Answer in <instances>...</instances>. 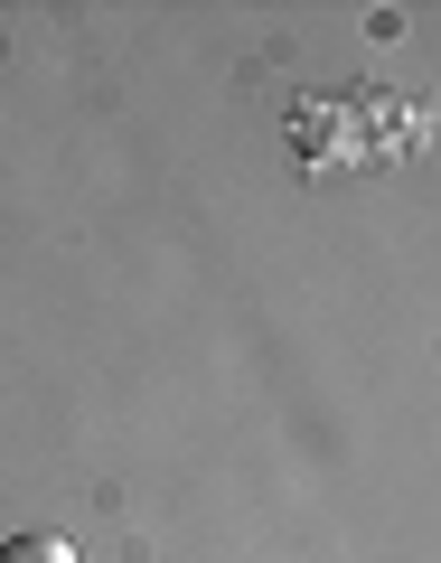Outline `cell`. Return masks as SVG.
Here are the masks:
<instances>
[{
    "instance_id": "6da1fadb",
    "label": "cell",
    "mask_w": 441,
    "mask_h": 563,
    "mask_svg": "<svg viewBox=\"0 0 441 563\" xmlns=\"http://www.w3.org/2000/svg\"><path fill=\"white\" fill-rule=\"evenodd\" d=\"M0 563H85V554L66 536H10V544H0Z\"/></svg>"
}]
</instances>
